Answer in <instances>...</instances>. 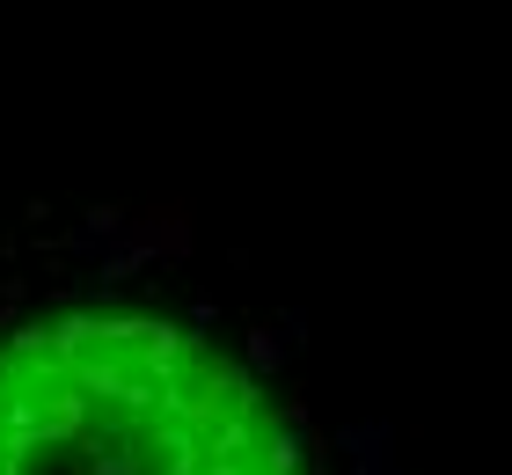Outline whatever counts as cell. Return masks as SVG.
I'll return each mask as SVG.
<instances>
[{"label":"cell","instance_id":"obj_1","mask_svg":"<svg viewBox=\"0 0 512 475\" xmlns=\"http://www.w3.org/2000/svg\"><path fill=\"white\" fill-rule=\"evenodd\" d=\"M0 475H330L271 337L139 205H0Z\"/></svg>","mask_w":512,"mask_h":475}]
</instances>
